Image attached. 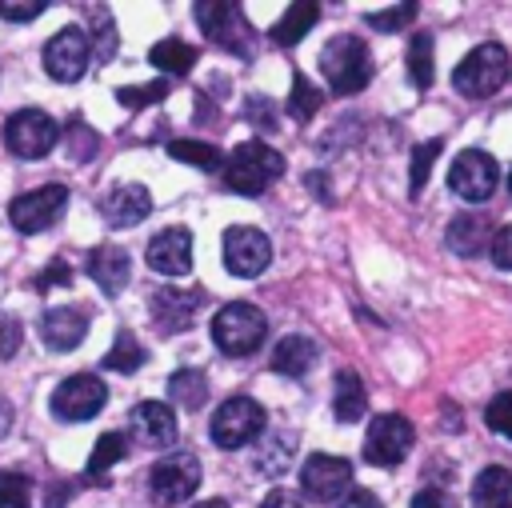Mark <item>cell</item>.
Listing matches in <instances>:
<instances>
[{
    "label": "cell",
    "instance_id": "1",
    "mask_svg": "<svg viewBox=\"0 0 512 508\" xmlns=\"http://www.w3.org/2000/svg\"><path fill=\"white\" fill-rule=\"evenodd\" d=\"M276 176H284V156L264 140H244L224 160V188L240 196H260Z\"/></svg>",
    "mask_w": 512,
    "mask_h": 508
},
{
    "label": "cell",
    "instance_id": "2",
    "mask_svg": "<svg viewBox=\"0 0 512 508\" xmlns=\"http://www.w3.org/2000/svg\"><path fill=\"white\" fill-rule=\"evenodd\" d=\"M320 72L328 76L332 92L340 96H356L368 80H372V60H368V44L352 32H340L332 36L324 48H320Z\"/></svg>",
    "mask_w": 512,
    "mask_h": 508
},
{
    "label": "cell",
    "instance_id": "3",
    "mask_svg": "<svg viewBox=\"0 0 512 508\" xmlns=\"http://www.w3.org/2000/svg\"><path fill=\"white\" fill-rule=\"evenodd\" d=\"M268 336V320L256 304L232 300L212 316V340L224 356H252Z\"/></svg>",
    "mask_w": 512,
    "mask_h": 508
},
{
    "label": "cell",
    "instance_id": "4",
    "mask_svg": "<svg viewBox=\"0 0 512 508\" xmlns=\"http://www.w3.org/2000/svg\"><path fill=\"white\" fill-rule=\"evenodd\" d=\"M508 72H512L508 52H504L500 44H480V48H472V52L456 64L452 88H456L460 96H468V100H488V96H496V88L508 80Z\"/></svg>",
    "mask_w": 512,
    "mask_h": 508
},
{
    "label": "cell",
    "instance_id": "5",
    "mask_svg": "<svg viewBox=\"0 0 512 508\" xmlns=\"http://www.w3.org/2000/svg\"><path fill=\"white\" fill-rule=\"evenodd\" d=\"M196 20H200V32L208 36V44L236 52V56H252V24L244 20L240 4H228V0L196 4Z\"/></svg>",
    "mask_w": 512,
    "mask_h": 508
},
{
    "label": "cell",
    "instance_id": "6",
    "mask_svg": "<svg viewBox=\"0 0 512 508\" xmlns=\"http://www.w3.org/2000/svg\"><path fill=\"white\" fill-rule=\"evenodd\" d=\"M56 140H60V128H56V120H52L48 112H40V108H20V112H12L8 124H4V144H8V152L20 156V160H40V156H48V152L56 148Z\"/></svg>",
    "mask_w": 512,
    "mask_h": 508
},
{
    "label": "cell",
    "instance_id": "7",
    "mask_svg": "<svg viewBox=\"0 0 512 508\" xmlns=\"http://www.w3.org/2000/svg\"><path fill=\"white\" fill-rule=\"evenodd\" d=\"M416 428L408 416L400 412H380L368 420V436H364V460L376 468H392L412 452Z\"/></svg>",
    "mask_w": 512,
    "mask_h": 508
},
{
    "label": "cell",
    "instance_id": "8",
    "mask_svg": "<svg viewBox=\"0 0 512 508\" xmlns=\"http://www.w3.org/2000/svg\"><path fill=\"white\" fill-rule=\"evenodd\" d=\"M264 424H268V416L252 396H232L212 412V440H216V448L232 452V448L256 440L264 432Z\"/></svg>",
    "mask_w": 512,
    "mask_h": 508
},
{
    "label": "cell",
    "instance_id": "9",
    "mask_svg": "<svg viewBox=\"0 0 512 508\" xmlns=\"http://www.w3.org/2000/svg\"><path fill=\"white\" fill-rule=\"evenodd\" d=\"M196 484H200V460L192 452L160 456L148 472V496L156 504H180L196 492Z\"/></svg>",
    "mask_w": 512,
    "mask_h": 508
},
{
    "label": "cell",
    "instance_id": "10",
    "mask_svg": "<svg viewBox=\"0 0 512 508\" xmlns=\"http://www.w3.org/2000/svg\"><path fill=\"white\" fill-rule=\"evenodd\" d=\"M88 52H92V40L80 24H68L60 28L48 44H44V72L56 80V84H76L84 72H88Z\"/></svg>",
    "mask_w": 512,
    "mask_h": 508
},
{
    "label": "cell",
    "instance_id": "11",
    "mask_svg": "<svg viewBox=\"0 0 512 508\" xmlns=\"http://www.w3.org/2000/svg\"><path fill=\"white\" fill-rule=\"evenodd\" d=\"M64 204H68V188H64V184H44V188H32V192L16 196V200L8 204V220H12L16 232L32 236V232L52 228L56 216L64 212Z\"/></svg>",
    "mask_w": 512,
    "mask_h": 508
},
{
    "label": "cell",
    "instance_id": "12",
    "mask_svg": "<svg viewBox=\"0 0 512 508\" xmlns=\"http://www.w3.org/2000/svg\"><path fill=\"white\" fill-rule=\"evenodd\" d=\"M104 400H108L104 380L92 376V372H76V376H68V380L56 384V392H52V412H56V420L76 424V420H92V416L104 408Z\"/></svg>",
    "mask_w": 512,
    "mask_h": 508
},
{
    "label": "cell",
    "instance_id": "13",
    "mask_svg": "<svg viewBox=\"0 0 512 508\" xmlns=\"http://www.w3.org/2000/svg\"><path fill=\"white\" fill-rule=\"evenodd\" d=\"M496 180H500V168H496V160H492L488 152H480V148H464V152L452 160V168H448V188H452L460 200H472V204L488 200V196L496 192Z\"/></svg>",
    "mask_w": 512,
    "mask_h": 508
},
{
    "label": "cell",
    "instance_id": "14",
    "mask_svg": "<svg viewBox=\"0 0 512 508\" xmlns=\"http://www.w3.org/2000/svg\"><path fill=\"white\" fill-rule=\"evenodd\" d=\"M300 492L308 500H340L352 492V464L344 456H328V452H312L300 464Z\"/></svg>",
    "mask_w": 512,
    "mask_h": 508
},
{
    "label": "cell",
    "instance_id": "15",
    "mask_svg": "<svg viewBox=\"0 0 512 508\" xmlns=\"http://www.w3.org/2000/svg\"><path fill=\"white\" fill-rule=\"evenodd\" d=\"M268 264H272V244H268V236H264L260 228L240 224V228H228V232H224V268H228L232 276L252 280V276H260Z\"/></svg>",
    "mask_w": 512,
    "mask_h": 508
},
{
    "label": "cell",
    "instance_id": "16",
    "mask_svg": "<svg viewBox=\"0 0 512 508\" xmlns=\"http://www.w3.org/2000/svg\"><path fill=\"white\" fill-rule=\"evenodd\" d=\"M204 308V288H180V284H168L152 296V320L160 332H184L196 324Z\"/></svg>",
    "mask_w": 512,
    "mask_h": 508
},
{
    "label": "cell",
    "instance_id": "17",
    "mask_svg": "<svg viewBox=\"0 0 512 508\" xmlns=\"http://www.w3.org/2000/svg\"><path fill=\"white\" fill-rule=\"evenodd\" d=\"M132 432L140 436L144 448H172L176 436H180V424H176V408L164 404V400H140L128 416Z\"/></svg>",
    "mask_w": 512,
    "mask_h": 508
},
{
    "label": "cell",
    "instance_id": "18",
    "mask_svg": "<svg viewBox=\"0 0 512 508\" xmlns=\"http://www.w3.org/2000/svg\"><path fill=\"white\" fill-rule=\"evenodd\" d=\"M84 336H88V312L76 304H60L40 316V340L48 352H72Z\"/></svg>",
    "mask_w": 512,
    "mask_h": 508
},
{
    "label": "cell",
    "instance_id": "19",
    "mask_svg": "<svg viewBox=\"0 0 512 508\" xmlns=\"http://www.w3.org/2000/svg\"><path fill=\"white\" fill-rule=\"evenodd\" d=\"M148 264L164 276H188V268H192V232L180 228V224L156 232L152 244H148Z\"/></svg>",
    "mask_w": 512,
    "mask_h": 508
},
{
    "label": "cell",
    "instance_id": "20",
    "mask_svg": "<svg viewBox=\"0 0 512 508\" xmlns=\"http://www.w3.org/2000/svg\"><path fill=\"white\" fill-rule=\"evenodd\" d=\"M100 212L112 228H132L140 224L148 212H152V196L144 184H116L104 200H100Z\"/></svg>",
    "mask_w": 512,
    "mask_h": 508
},
{
    "label": "cell",
    "instance_id": "21",
    "mask_svg": "<svg viewBox=\"0 0 512 508\" xmlns=\"http://www.w3.org/2000/svg\"><path fill=\"white\" fill-rule=\"evenodd\" d=\"M492 240H496V228H492V216H484V212H464L448 224V248L464 260L492 252Z\"/></svg>",
    "mask_w": 512,
    "mask_h": 508
},
{
    "label": "cell",
    "instance_id": "22",
    "mask_svg": "<svg viewBox=\"0 0 512 508\" xmlns=\"http://www.w3.org/2000/svg\"><path fill=\"white\" fill-rule=\"evenodd\" d=\"M88 276L100 284V292L116 296V292L128 284V276H132L128 252H124L120 244H100V248H92V252H88Z\"/></svg>",
    "mask_w": 512,
    "mask_h": 508
},
{
    "label": "cell",
    "instance_id": "23",
    "mask_svg": "<svg viewBox=\"0 0 512 508\" xmlns=\"http://www.w3.org/2000/svg\"><path fill=\"white\" fill-rule=\"evenodd\" d=\"M316 356H320L316 340L292 332V336L276 340V348H272V368H276L280 376H308L312 364H316Z\"/></svg>",
    "mask_w": 512,
    "mask_h": 508
},
{
    "label": "cell",
    "instance_id": "24",
    "mask_svg": "<svg viewBox=\"0 0 512 508\" xmlns=\"http://www.w3.org/2000/svg\"><path fill=\"white\" fill-rule=\"evenodd\" d=\"M364 412H368V392H364L360 372L340 368L336 372V384H332V416L340 424H356Z\"/></svg>",
    "mask_w": 512,
    "mask_h": 508
},
{
    "label": "cell",
    "instance_id": "25",
    "mask_svg": "<svg viewBox=\"0 0 512 508\" xmlns=\"http://www.w3.org/2000/svg\"><path fill=\"white\" fill-rule=\"evenodd\" d=\"M472 508H512V472L500 464H488L472 480Z\"/></svg>",
    "mask_w": 512,
    "mask_h": 508
},
{
    "label": "cell",
    "instance_id": "26",
    "mask_svg": "<svg viewBox=\"0 0 512 508\" xmlns=\"http://www.w3.org/2000/svg\"><path fill=\"white\" fill-rule=\"evenodd\" d=\"M316 20H320V4H312V0L292 4V8L272 24V40H276L280 48H292V44H300V40L312 32Z\"/></svg>",
    "mask_w": 512,
    "mask_h": 508
},
{
    "label": "cell",
    "instance_id": "27",
    "mask_svg": "<svg viewBox=\"0 0 512 508\" xmlns=\"http://www.w3.org/2000/svg\"><path fill=\"white\" fill-rule=\"evenodd\" d=\"M168 396H172V404L196 412V408H204V400H208V376H204L200 368H176V372L168 376Z\"/></svg>",
    "mask_w": 512,
    "mask_h": 508
},
{
    "label": "cell",
    "instance_id": "28",
    "mask_svg": "<svg viewBox=\"0 0 512 508\" xmlns=\"http://www.w3.org/2000/svg\"><path fill=\"white\" fill-rule=\"evenodd\" d=\"M292 452H296L292 432H272V436H264V444L256 448V468H260L264 476H280V472L288 468Z\"/></svg>",
    "mask_w": 512,
    "mask_h": 508
},
{
    "label": "cell",
    "instance_id": "29",
    "mask_svg": "<svg viewBox=\"0 0 512 508\" xmlns=\"http://www.w3.org/2000/svg\"><path fill=\"white\" fill-rule=\"evenodd\" d=\"M148 60H152L160 72H172V76H180V72H188V68L196 64V48H192V44H184V40H176V36H168V40L152 44Z\"/></svg>",
    "mask_w": 512,
    "mask_h": 508
},
{
    "label": "cell",
    "instance_id": "30",
    "mask_svg": "<svg viewBox=\"0 0 512 508\" xmlns=\"http://www.w3.org/2000/svg\"><path fill=\"white\" fill-rule=\"evenodd\" d=\"M436 44H432V32H416L412 44H408V76L416 88H428L432 76H436Z\"/></svg>",
    "mask_w": 512,
    "mask_h": 508
},
{
    "label": "cell",
    "instance_id": "31",
    "mask_svg": "<svg viewBox=\"0 0 512 508\" xmlns=\"http://www.w3.org/2000/svg\"><path fill=\"white\" fill-rule=\"evenodd\" d=\"M168 156H172V160H180V164L204 168V172L224 168L220 148H216V144H204V140H172V144H168Z\"/></svg>",
    "mask_w": 512,
    "mask_h": 508
},
{
    "label": "cell",
    "instance_id": "32",
    "mask_svg": "<svg viewBox=\"0 0 512 508\" xmlns=\"http://www.w3.org/2000/svg\"><path fill=\"white\" fill-rule=\"evenodd\" d=\"M140 364H144V344H140L132 332H120V336L112 340V348L104 352V368H108V372L128 376V372H136Z\"/></svg>",
    "mask_w": 512,
    "mask_h": 508
},
{
    "label": "cell",
    "instance_id": "33",
    "mask_svg": "<svg viewBox=\"0 0 512 508\" xmlns=\"http://www.w3.org/2000/svg\"><path fill=\"white\" fill-rule=\"evenodd\" d=\"M124 452H128V440H124L120 432H104V436L96 440L92 456H88V476H92V480H104L108 468L124 460Z\"/></svg>",
    "mask_w": 512,
    "mask_h": 508
},
{
    "label": "cell",
    "instance_id": "34",
    "mask_svg": "<svg viewBox=\"0 0 512 508\" xmlns=\"http://www.w3.org/2000/svg\"><path fill=\"white\" fill-rule=\"evenodd\" d=\"M320 104H324V92L308 80V76H292V92H288V116H296V120H308V116H316L320 112Z\"/></svg>",
    "mask_w": 512,
    "mask_h": 508
},
{
    "label": "cell",
    "instance_id": "35",
    "mask_svg": "<svg viewBox=\"0 0 512 508\" xmlns=\"http://www.w3.org/2000/svg\"><path fill=\"white\" fill-rule=\"evenodd\" d=\"M64 144H68V160L88 164V160L96 156V148H100V136L76 116V120H68V128H64Z\"/></svg>",
    "mask_w": 512,
    "mask_h": 508
},
{
    "label": "cell",
    "instance_id": "36",
    "mask_svg": "<svg viewBox=\"0 0 512 508\" xmlns=\"http://www.w3.org/2000/svg\"><path fill=\"white\" fill-rule=\"evenodd\" d=\"M440 148H444L440 140H424V144H416V148H412V176H408V192H412V196H420V192H424L428 172H432V164H436Z\"/></svg>",
    "mask_w": 512,
    "mask_h": 508
},
{
    "label": "cell",
    "instance_id": "37",
    "mask_svg": "<svg viewBox=\"0 0 512 508\" xmlns=\"http://www.w3.org/2000/svg\"><path fill=\"white\" fill-rule=\"evenodd\" d=\"M32 500V480L16 468H4L0 472V508H28Z\"/></svg>",
    "mask_w": 512,
    "mask_h": 508
},
{
    "label": "cell",
    "instance_id": "38",
    "mask_svg": "<svg viewBox=\"0 0 512 508\" xmlns=\"http://www.w3.org/2000/svg\"><path fill=\"white\" fill-rule=\"evenodd\" d=\"M484 424H488L496 436L512 440V392H496V396L488 400V408H484Z\"/></svg>",
    "mask_w": 512,
    "mask_h": 508
},
{
    "label": "cell",
    "instance_id": "39",
    "mask_svg": "<svg viewBox=\"0 0 512 508\" xmlns=\"http://www.w3.org/2000/svg\"><path fill=\"white\" fill-rule=\"evenodd\" d=\"M168 96V84L164 80H152V84H124L120 92H116V100L124 104V108H144V104H156V100H164Z\"/></svg>",
    "mask_w": 512,
    "mask_h": 508
},
{
    "label": "cell",
    "instance_id": "40",
    "mask_svg": "<svg viewBox=\"0 0 512 508\" xmlns=\"http://www.w3.org/2000/svg\"><path fill=\"white\" fill-rule=\"evenodd\" d=\"M416 12H420L416 4H400V8H388V12H372V16H368V28H376V32H396V28L412 24Z\"/></svg>",
    "mask_w": 512,
    "mask_h": 508
},
{
    "label": "cell",
    "instance_id": "41",
    "mask_svg": "<svg viewBox=\"0 0 512 508\" xmlns=\"http://www.w3.org/2000/svg\"><path fill=\"white\" fill-rule=\"evenodd\" d=\"M244 116H248V124H256L260 132H276V108H272V100L248 96V100H244Z\"/></svg>",
    "mask_w": 512,
    "mask_h": 508
},
{
    "label": "cell",
    "instance_id": "42",
    "mask_svg": "<svg viewBox=\"0 0 512 508\" xmlns=\"http://www.w3.org/2000/svg\"><path fill=\"white\" fill-rule=\"evenodd\" d=\"M44 8H48L44 0H0V16H4V20H16V24L36 20Z\"/></svg>",
    "mask_w": 512,
    "mask_h": 508
},
{
    "label": "cell",
    "instance_id": "43",
    "mask_svg": "<svg viewBox=\"0 0 512 508\" xmlns=\"http://www.w3.org/2000/svg\"><path fill=\"white\" fill-rule=\"evenodd\" d=\"M488 256H492V264H496V268L512 272V224L496 232V240H492V252H488Z\"/></svg>",
    "mask_w": 512,
    "mask_h": 508
},
{
    "label": "cell",
    "instance_id": "44",
    "mask_svg": "<svg viewBox=\"0 0 512 508\" xmlns=\"http://www.w3.org/2000/svg\"><path fill=\"white\" fill-rule=\"evenodd\" d=\"M16 348H20V320L16 316H4L0 320V360H8Z\"/></svg>",
    "mask_w": 512,
    "mask_h": 508
},
{
    "label": "cell",
    "instance_id": "45",
    "mask_svg": "<svg viewBox=\"0 0 512 508\" xmlns=\"http://www.w3.org/2000/svg\"><path fill=\"white\" fill-rule=\"evenodd\" d=\"M412 508H460L444 488H420L416 496H412Z\"/></svg>",
    "mask_w": 512,
    "mask_h": 508
},
{
    "label": "cell",
    "instance_id": "46",
    "mask_svg": "<svg viewBox=\"0 0 512 508\" xmlns=\"http://www.w3.org/2000/svg\"><path fill=\"white\" fill-rule=\"evenodd\" d=\"M336 508H384V504H380L376 492H368V488H352L348 496L336 500Z\"/></svg>",
    "mask_w": 512,
    "mask_h": 508
},
{
    "label": "cell",
    "instance_id": "47",
    "mask_svg": "<svg viewBox=\"0 0 512 508\" xmlns=\"http://www.w3.org/2000/svg\"><path fill=\"white\" fill-rule=\"evenodd\" d=\"M112 52H116V28H112L108 20H100V24H96V56L108 60Z\"/></svg>",
    "mask_w": 512,
    "mask_h": 508
},
{
    "label": "cell",
    "instance_id": "48",
    "mask_svg": "<svg viewBox=\"0 0 512 508\" xmlns=\"http://www.w3.org/2000/svg\"><path fill=\"white\" fill-rule=\"evenodd\" d=\"M260 508H304V500H300L296 492H288V488H272V492L260 500Z\"/></svg>",
    "mask_w": 512,
    "mask_h": 508
},
{
    "label": "cell",
    "instance_id": "49",
    "mask_svg": "<svg viewBox=\"0 0 512 508\" xmlns=\"http://www.w3.org/2000/svg\"><path fill=\"white\" fill-rule=\"evenodd\" d=\"M68 280H72V268H68L64 260H56L52 268H44V272H40L36 288H52V284H68Z\"/></svg>",
    "mask_w": 512,
    "mask_h": 508
},
{
    "label": "cell",
    "instance_id": "50",
    "mask_svg": "<svg viewBox=\"0 0 512 508\" xmlns=\"http://www.w3.org/2000/svg\"><path fill=\"white\" fill-rule=\"evenodd\" d=\"M192 508H228L224 500H200V504H192Z\"/></svg>",
    "mask_w": 512,
    "mask_h": 508
},
{
    "label": "cell",
    "instance_id": "51",
    "mask_svg": "<svg viewBox=\"0 0 512 508\" xmlns=\"http://www.w3.org/2000/svg\"><path fill=\"white\" fill-rule=\"evenodd\" d=\"M508 192H512V172H508Z\"/></svg>",
    "mask_w": 512,
    "mask_h": 508
}]
</instances>
